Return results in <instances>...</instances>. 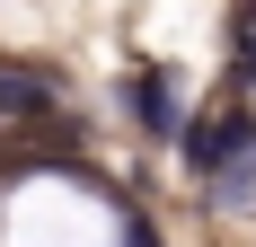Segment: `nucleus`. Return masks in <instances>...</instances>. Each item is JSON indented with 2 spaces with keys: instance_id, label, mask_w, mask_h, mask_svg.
Segmentation results:
<instances>
[{
  "instance_id": "f257e3e1",
  "label": "nucleus",
  "mask_w": 256,
  "mask_h": 247,
  "mask_svg": "<svg viewBox=\"0 0 256 247\" xmlns=\"http://www.w3.org/2000/svg\"><path fill=\"white\" fill-rule=\"evenodd\" d=\"M248 150H256V124H248V115H204V124H186V168H194V176H230Z\"/></svg>"
},
{
  "instance_id": "f03ea898",
  "label": "nucleus",
  "mask_w": 256,
  "mask_h": 247,
  "mask_svg": "<svg viewBox=\"0 0 256 247\" xmlns=\"http://www.w3.org/2000/svg\"><path fill=\"white\" fill-rule=\"evenodd\" d=\"M0 115H53V88L36 71H0Z\"/></svg>"
},
{
  "instance_id": "7ed1b4c3",
  "label": "nucleus",
  "mask_w": 256,
  "mask_h": 247,
  "mask_svg": "<svg viewBox=\"0 0 256 247\" xmlns=\"http://www.w3.org/2000/svg\"><path fill=\"white\" fill-rule=\"evenodd\" d=\"M132 115L150 124V132H168V124H177V98H168V71H142V80H132Z\"/></svg>"
},
{
  "instance_id": "20e7f679",
  "label": "nucleus",
  "mask_w": 256,
  "mask_h": 247,
  "mask_svg": "<svg viewBox=\"0 0 256 247\" xmlns=\"http://www.w3.org/2000/svg\"><path fill=\"white\" fill-rule=\"evenodd\" d=\"M238 71L256 80V9H248V18H238Z\"/></svg>"
},
{
  "instance_id": "39448f33",
  "label": "nucleus",
  "mask_w": 256,
  "mask_h": 247,
  "mask_svg": "<svg viewBox=\"0 0 256 247\" xmlns=\"http://www.w3.org/2000/svg\"><path fill=\"white\" fill-rule=\"evenodd\" d=\"M124 247H159V238H150V230H142V221H132V230H124Z\"/></svg>"
}]
</instances>
